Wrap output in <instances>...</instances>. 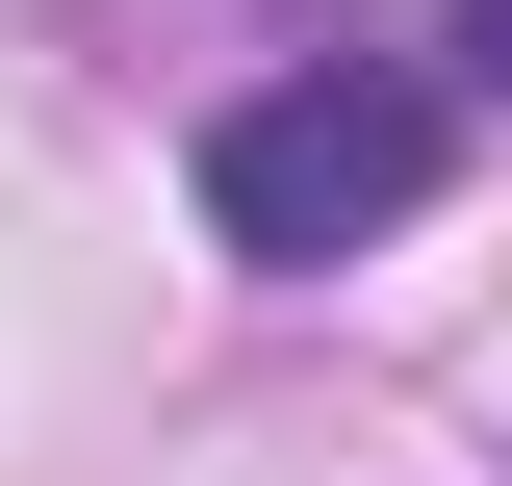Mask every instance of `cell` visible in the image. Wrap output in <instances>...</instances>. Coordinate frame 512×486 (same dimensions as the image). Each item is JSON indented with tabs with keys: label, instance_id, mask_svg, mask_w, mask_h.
Wrapping results in <instances>:
<instances>
[{
	"label": "cell",
	"instance_id": "cell-1",
	"mask_svg": "<svg viewBox=\"0 0 512 486\" xmlns=\"http://www.w3.org/2000/svg\"><path fill=\"white\" fill-rule=\"evenodd\" d=\"M436 154H461V103L436 77H256L231 128H205V231L256 256V282H333V256H384L410 205H436Z\"/></svg>",
	"mask_w": 512,
	"mask_h": 486
},
{
	"label": "cell",
	"instance_id": "cell-2",
	"mask_svg": "<svg viewBox=\"0 0 512 486\" xmlns=\"http://www.w3.org/2000/svg\"><path fill=\"white\" fill-rule=\"evenodd\" d=\"M461 77H487V103H512V0H461Z\"/></svg>",
	"mask_w": 512,
	"mask_h": 486
}]
</instances>
